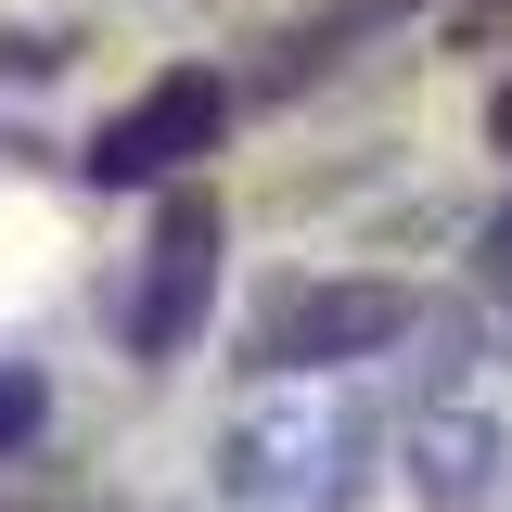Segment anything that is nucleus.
<instances>
[{
	"mask_svg": "<svg viewBox=\"0 0 512 512\" xmlns=\"http://www.w3.org/2000/svg\"><path fill=\"white\" fill-rule=\"evenodd\" d=\"M218 500L231 512H359L372 500V410H346L320 384L244 410L218 436Z\"/></svg>",
	"mask_w": 512,
	"mask_h": 512,
	"instance_id": "1",
	"label": "nucleus"
},
{
	"mask_svg": "<svg viewBox=\"0 0 512 512\" xmlns=\"http://www.w3.org/2000/svg\"><path fill=\"white\" fill-rule=\"evenodd\" d=\"M410 320H423V295L397 269H295V282L256 295L244 372L256 384H333L359 359H384V346H410Z\"/></svg>",
	"mask_w": 512,
	"mask_h": 512,
	"instance_id": "2",
	"label": "nucleus"
},
{
	"mask_svg": "<svg viewBox=\"0 0 512 512\" xmlns=\"http://www.w3.org/2000/svg\"><path fill=\"white\" fill-rule=\"evenodd\" d=\"M218 244H231V218H218L205 180H167V192H154L141 269H128V295H116V346L141 359V372L192 359V333H205V308H218Z\"/></svg>",
	"mask_w": 512,
	"mask_h": 512,
	"instance_id": "3",
	"label": "nucleus"
},
{
	"mask_svg": "<svg viewBox=\"0 0 512 512\" xmlns=\"http://www.w3.org/2000/svg\"><path fill=\"white\" fill-rule=\"evenodd\" d=\"M231 77L218 64H167V77H141L116 116L90 128V154H77V180L90 192H167V180H205V154L231 141Z\"/></svg>",
	"mask_w": 512,
	"mask_h": 512,
	"instance_id": "4",
	"label": "nucleus"
},
{
	"mask_svg": "<svg viewBox=\"0 0 512 512\" xmlns=\"http://www.w3.org/2000/svg\"><path fill=\"white\" fill-rule=\"evenodd\" d=\"M410 500L423 512L500 500V423H487V410H423V423H410Z\"/></svg>",
	"mask_w": 512,
	"mask_h": 512,
	"instance_id": "5",
	"label": "nucleus"
},
{
	"mask_svg": "<svg viewBox=\"0 0 512 512\" xmlns=\"http://www.w3.org/2000/svg\"><path fill=\"white\" fill-rule=\"evenodd\" d=\"M39 436H52V372L39 359H0V461H26Z\"/></svg>",
	"mask_w": 512,
	"mask_h": 512,
	"instance_id": "6",
	"label": "nucleus"
},
{
	"mask_svg": "<svg viewBox=\"0 0 512 512\" xmlns=\"http://www.w3.org/2000/svg\"><path fill=\"white\" fill-rule=\"evenodd\" d=\"M64 39H39V26H0V77H52Z\"/></svg>",
	"mask_w": 512,
	"mask_h": 512,
	"instance_id": "7",
	"label": "nucleus"
},
{
	"mask_svg": "<svg viewBox=\"0 0 512 512\" xmlns=\"http://www.w3.org/2000/svg\"><path fill=\"white\" fill-rule=\"evenodd\" d=\"M487 154H512V77L487 90Z\"/></svg>",
	"mask_w": 512,
	"mask_h": 512,
	"instance_id": "8",
	"label": "nucleus"
},
{
	"mask_svg": "<svg viewBox=\"0 0 512 512\" xmlns=\"http://www.w3.org/2000/svg\"><path fill=\"white\" fill-rule=\"evenodd\" d=\"M487 269H500V282H512V205H500V218H487Z\"/></svg>",
	"mask_w": 512,
	"mask_h": 512,
	"instance_id": "9",
	"label": "nucleus"
}]
</instances>
